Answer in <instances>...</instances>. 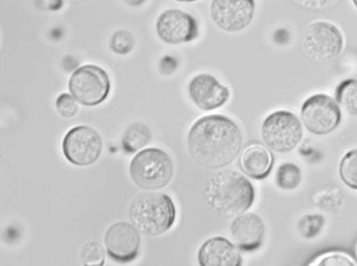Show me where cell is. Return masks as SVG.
<instances>
[{
    "label": "cell",
    "mask_w": 357,
    "mask_h": 266,
    "mask_svg": "<svg viewBox=\"0 0 357 266\" xmlns=\"http://www.w3.org/2000/svg\"><path fill=\"white\" fill-rule=\"evenodd\" d=\"M109 45L114 53L121 55L128 54L135 47V38L128 31H119L113 34Z\"/></svg>",
    "instance_id": "cell-23"
},
{
    "label": "cell",
    "mask_w": 357,
    "mask_h": 266,
    "mask_svg": "<svg viewBox=\"0 0 357 266\" xmlns=\"http://www.w3.org/2000/svg\"><path fill=\"white\" fill-rule=\"evenodd\" d=\"M200 266H242V256L236 247L222 236L207 240L199 249Z\"/></svg>",
    "instance_id": "cell-15"
},
{
    "label": "cell",
    "mask_w": 357,
    "mask_h": 266,
    "mask_svg": "<svg viewBox=\"0 0 357 266\" xmlns=\"http://www.w3.org/2000/svg\"><path fill=\"white\" fill-rule=\"evenodd\" d=\"M243 135L235 122L222 115L197 119L190 129L188 148L196 163L211 170L228 166L241 151Z\"/></svg>",
    "instance_id": "cell-1"
},
{
    "label": "cell",
    "mask_w": 357,
    "mask_h": 266,
    "mask_svg": "<svg viewBox=\"0 0 357 266\" xmlns=\"http://www.w3.org/2000/svg\"><path fill=\"white\" fill-rule=\"evenodd\" d=\"M335 99L347 113L357 116V79H346L337 84Z\"/></svg>",
    "instance_id": "cell-18"
},
{
    "label": "cell",
    "mask_w": 357,
    "mask_h": 266,
    "mask_svg": "<svg viewBox=\"0 0 357 266\" xmlns=\"http://www.w3.org/2000/svg\"><path fill=\"white\" fill-rule=\"evenodd\" d=\"M232 238L243 251H255L262 244L265 226L255 213H245L236 217L230 226Z\"/></svg>",
    "instance_id": "cell-14"
},
{
    "label": "cell",
    "mask_w": 357,
    "mask_h": 266,
    "mask_svg": "<svg viewBox=\"0 0 357 266\" xmlns=\"http://www.w3.org/2000/svg\"><path fill=\"white\" fill-rule=\"evenodd\" d=\"M107 253L113 261L128 264L139 255L141 237L135 226L126 222L113 224L105 235Z\"/></svg>",
    "instance_id": "cell-11"
},
{
    "label": "cell",
    "mask_w": 357,
    "mask_h": 266,
    "mask_svg": "<svg viewBox=\"0 0 357 266\" xmlns=\"http://www.w3.org/2000/svg\"><path fill=\"white\" fill-rule=\"evenodd\" d=\"M243 173L253 180H264L271 173L274 155L261 144L248 146L242 152L239 160Z\"/></svg>",
    "instance_id": "cell-16"
},
{
    "label": "cell",
    "mask_w": 357,
    "mask_h": 266,
    "mask_svg": "<svg viewBox=\"0 0 357 266\" xmlns=\"http://www.w3.org/2000/svg\"><path fill=\"white\" fill-rule=\"evenodd\" d=\"M343 45L342 32L330 22H313L304 32L303 51L313 63H330L342 53Z\"/></svg>",
    "instance_id": "cell-6"
},
{
    "label": "cell",
    "mask_w": 357,
    "mask_h": 266,
    "mask_svg": "<svg viewBox=\"0 0 357 266\" xmlns=\"http://www.w3.org/2000/svg\"><path fill=\"white\" fill-rule=\"evenodd\" d=\"M301 169L291 163H285L278 167L275 180L282 190L291 191L298 187L301 182Z\"/></svg>",
    "instance_id": "cell-19"
},
{
    "label": "cell",
    "mask_w": 357,
    "mask_h": 266,
    "mask_svg": "<svg viewBox=\"0 0 357 266\" xmlns=\"http://www.w3.org/2000/svg\"><path fill=\"white\" fill-rule=\"evenodd\" d=\"M354 5H355L357 8V0H355V1H353Z\"/></svg>",
    "instance_id": "cell-26"
},
{
    "label": "cell",
    "mask_w": 357,
    "mask_h": 266,
    "mask_svg": "<svg viewBox=\"0 0 357 266\" xmlns=\"http://www.w3.org/2000/svg\"><path fill=\"white\" fill-rule=\"evenodd\" d=\"M80 260L84 266H103L105 263V251L98 242L84 243L80 249Z\"/></svg>",
    "instance_id": "cell-21"
},
{
    "label": "cell",
    "mask_w": 357,
    "mask_h": 266,
    "mask_svg": "<svg viewBox=\"0 0 357 266\" xmlns=\"http://www.w3.org/2000/svg\"><path fill=\"white\" fill-rule=\"evenodd\" d=\"M64 157L77 166L96 163L102 151V139L96 130L80 125L70 129L63 141Z\"/></svg>",
    "instance_id": "cell-9"
},
{
    "label": "cell",
    "mask_w": 357,
    "mask_h": 266,
    "mask_svg": "<svg viewBox=\"0 0 357 266\" xmlns=\"http://www.w3.org/2000/svg\"><path fill=\"white\" fill-rule=\"evenodd\" d=\"M206 194L207 203L223 219L243 215L252 207L255 198L252 183L234 170H223L214 175Z\"/></svg>",
    "instance_id": "cell-2"
},
{
    "label": "cell",
    "mask_w": 357,
    "mask_h": 266,
    "mask_svg": "<svg viewBox=\"0 0 357 266\" xmlns=\"http://www.w3.org/2000/svg\"><path fill=\"white\" fill-rule=\"evenodd\" d=\"M151 130L142 123H135L128 126L122 138L123 148L126 153H135L151 142Z\"/></svg>",
    "instance_id": "cell-17"
},
{
    "label": "cell",
    "mask_w": 357,
    "mask_h": 266,
    "mask_svg": "<svg viewBox=\"0 0 357 266\" xmlns=\"http://www.w3.org/2000/svg\"><path fill=\"white\" fill-rule=\"evenodd\" d=\"M129 173L134 183L142 189L158 190L170 182L174 176V164L161 149L146 148L132 158Z\"/></svg>",
    "instance_id": "cell-4"
},
{
    "label": "cell",
    "mask_w": 357,
    "mask_h": 266,
    "mask_svg": "<svg viewBox=\"0 0 357 266\" xmlns=\"http://www.w3.org/2000/svg\"><path fill=\"white\" fill-rule=\"evenodd\" d=\"M69 89L71 95L81 105L97 106L109 96V77L102 68L92 64L84 65L71 75Z\"/></svg>",
    "instance_id": "cell-7"
},
{
    "label": "cell",
    "mask_w": 357,
    "mask_h": 266,
    "mask_svg": "<svg viewBox=\"0 0 357 266\" xmlns=\"http://www.w3.org/2000/svg\"><path fill=\"white\" fill-rule=\"evenodd\" d=\"M340 176L347 187L357 190V148L344 155L340 164Z\"/></svg>",
    "instance_id": "cell-20"
},
{
    "label": "cell",
    "mask_w": 357,
    "mask_h": 266,
    "mask_svg": "<svg viewBox=\"0 0 357 266\" xmlns=\"http://www.w3.org/2000/svg\"><path fill=\"white\" fill-rule=\"evenodd\" d=\"M252 0H213L211 15L217 27L226 32H238L248 27L255 15Z\"/></svg>",
    "instance_id": "cell-10"
},
{
    "label": "cell",
    "mask_w": 357,
    "mask_h": 266,
    "mask_svg": "<svg viewBox=\"0 0 357 266\" xmlns=\"http://www.w3.org/2000/svg\"><path fill=\"white\" fill-rule=\"evenodd\" d=\"M301 120L308 132L326 135L339 126L342 111L332 97L324 93L314 94L305 100L301 107Z\"/></svg>",
    "instance_id": "cell-8"
},
{
    "label": "cell",
    "mask_w": 357,
    "mask_h": 266,
    "mask_svg": "<svg viewBox=\"0 0 357 266\" xmlns=\"http://www.w3.org/2000/svg\"><path fill=\"white\" fill-rule=\"evenodd\" d=\"M261 137L265 144L278 153L294 150L303 137L300 119L285 110L271 114L261 126Z\"/></svg>",
    "instance_id": "cell-5"
},
{
    "label": "cell",
    "mask_w": 357,
    "mask_h": 266,
    "mask_svg": "<svg viewBox=\"0 0 357 266\" xmlns=\"http://www.w3.org/2000/svg\"><path fill=\"white\" fill-rule=\"evenodd\" d=\"M311 266H356V263L349 256L342 253H329L318 259Z\"/></svg>",
    "instance_id": "cell-25"
},
{
    "label": "cell",
    "mask_w": 357,
    "mask_h": 266,
    "mask_svg": "<svg viewBox=\"0 0 357 266\" xmlns=\"http://www.w3.org/2000/svg\"><path fill=\"white\" fill-rule=\"evenodd\" d=\"M189 94L195 105L204 111L219 109L230 98L228 87L206 73L197 75L190 80Z\"/></svg>",
    "instance_id": "cell-13"
},
{
    "label": "cell",
    "mask_w": 357,
    "mask_h": 266,
    "mask_svg": "<svg viewBox=\"0 0 357 266\" xmlns=\"http://www.w3.org/2000/svg\"><path fill=\"white\" fill-rule=\"evenodd\" d=\"M157 33L165 43L178 45L196 40L199 25L196 19L178 9H168L158 19Z\"/></svg>",
    "instance_id": "cell-12"
},
{
    "label": "cell",
    "mask_w": 357,
    "mask_h": 266,
    "mask_svg": "<svg viewBox=\"0 0 357 266\" xmlns=\"http://www.w3.org/2000/svg\"><path fill=\"white\" fill-rule=\"evenodd\" d=\"M324 219L322 215H307L301 219L298 224V233L306 239H312L323 228Z\"/></svg>",
    "instance_id": "cell-22"
},
{
    "label": "cell",
    "mask_w": 357,
    "mask_h": 266,
    "mask_svg": "<svg viewBox=\"0 0 357 266\" xmlns=\"http://www.w3.org/2000/svg\"><path fill=\"white\" fill-rule=\"evenodd\" d=\"M75 100L73 95L61 93L55 102L58 114L65 118H73L79 111V106Z\"/></svg>",
    "instance_id": "cell-24"
},
{
    "label": "cell",
    "mask_w": 357,
    "mask_h": 266,
    "mask_svg": "<svg viewBox=\"0 0 357 266\" xmlns=\"http://www.w3.org/2000/svg\"><path fill=\"white\" fill-rule=\"evenodd\" d=\"M129 219L144 235L158 236L174 226L176 209L174 201L167 194L142 193L130 204Z\"/></svg>",
    "instance_id": "cell-3"
}]
</instances>
